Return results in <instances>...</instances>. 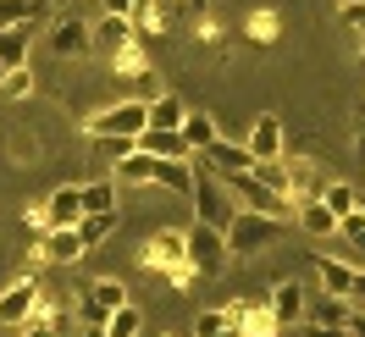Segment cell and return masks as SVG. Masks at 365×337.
Here are the masks:
<instances>
[{
  "label": "cell",
  "mask_w": 365,
  "mask_h": 337,
  "mask_svg": "<svg viewBox=\"0 0 365 337\" xmlns=\"http://www.w3.org/2000/svg\"><path fill=\"white\" fill-rule=\"evenodd\" d=\"M144 266H155L172 276V288H194V266H188V232L182 227H160L144 244Z\"/></svg>",
  "instance_id": "obj_1"
},
{
  "label": "cell",
  "mask_w": 365,
  "mask_h": 337,
  "mask_svg": "<svg viewBox=\"0 0 365 337\" xmlns=\"http://www.w3.org/2000/svg\"><path fill=\"white\" fill-rule=\"evenodd\" d=\"M222 188L238 199V210L272 216V222H288V216H294V199H288V194H277V188H266L255 172H244V177H222Z\"/></svg>",
  "instance_id": "obj_2"
},
{
  "label": "cell",
  "mask_w": 365,
  "mask_h": 337,
  "mask_svg": "<svg viewBox=\"0 0 365 337\" xmlns=\"http://www.w3.org/2000/svg\"><path fill=\"white\" fill-rule=\"evenodd\" d=\"M222 238H227V254H260V249H272L277 238H282V222L255 216V210H232V222L222 227Z\"/></svg>",
  "instance_id": "obj_3"
},
{
  "label": "cell",
  "mask_w": 365,
  "mask_h": 337,
  "mask_svg": "<svg viewBox=\"0 0 365 337\" xmlns=\"http://www.w3.org/2000/svg\"><path fill=\"white\" fill-rule=\"evenodd\" d=\"M150 128V105H138V100H122V105H106V111H94L83 122V133L89 138H133Z\"/></svg>",
  "instance_id": "obj_4"
},
{
  "label": "cell",
  "mask_w": 365,
  "mask_h": 337,
  "mask_svg": "<svg viewBox=\"0 0 365 337\" xmlns=\"http://www.w3.org/2000/svg\"><path fill=\"white\" fill-rule=\"evenodd\" d=\"M188 199H194V222L200 227H216V232H222V227L232 222V194L227 188H222V177H216V172H194V194H188Z\"/></svg>",
  "instance_id": "obj_5"
},
{
  "label": "cell",
  "mask_w": 365,
  "mask_h": 337,
  "mask_svg": "<svg viewBox=\"0 0 365 337\" xmlns=\"http://www.w3.org/2000/svg\"><path fill=\"white\" fill-rule=\"evenodd\" d=\"M182 232H188V266H194V276H222V271H227V238H222V232H216V227H182Z\"/></svg>",
  "instance_id": "obj_6"
},
{
  "label": "cell",
  "mask_w": 365,
  "mask_h": 337,
  "mask_svg": "<svg viewBox=\"0 0 365 337\" xmlns=\"http://www.w3.org/2000/svg\"><path fill=\"white\" fill-rule=\"evenodd\" d=\"M122 304H128V288H122L116 276H94L89 293H83V321H89V326H106Z\"/></svg>",
  "instance_id": "obj_7"
},
{
  "label": "cell",
  "mask_w": 365,
  "mask_h": 337,
  "mask_svg": "<svg viewBox=\"0 0 365 337\" xmlns=\"http://www.w3.org/2000/svg\"><path fill=\"white\" fill-rule=\"evenodd\" d=\"M244 150L255 155V166H272V160H282L288 150H282V116H255V128H250V138H244Z\"/></svg>",
  "instance_id": "obj_8"
},
{
  "label": "cell",
  "mask_w": 365,
  "mask_h": 337,
  "mask_svg": "<svg viewBox=\"0 0 365 337\" xmlns=\"http://www.w3.org/2000/svg\"><path fill=\"white\" fill-rule=\"evenodd\" d=\"M89 249H83V238H78V227H50L45 238H39V249H34V260H45V266H72V260H83Z\"/></svg>",
  "instance_id": "obj_9"
},
{
  "label": "cell",
  "mask_w": 365,
  "mask_h": 337,
  "mask_svg": "<svg viewBox=\"0 0 365 337\" xmlns=\"http://www.w3.org/2000/svg\"><path fill=\"white\" fill-rule=\"evenodd\" d=\"M310 266H316L321 288L332 293V299H349V304H354V282H360V266H354V260H338V254H316Z\"/></svg>",
  "instance_id": "obj_10"
},
{
  "label": "cell",
  "mask_w": 365,
  "mask_h": 337,
  "mask_svg": "<svg viewBox=\"0 0 365 337\" xmlns=\"http://www.w3.org/2000/svg\"><path fill=\"white\" fill-rule=\"evenodd\" d=\"M34 310H39V282H11V288L0 293V326H28L34 321Z\"/></svg>",
  "instance_id": "obj_11"
},
{
  "label": "cell",
  "mask_w": 365,
  "mask_h": 337,
  "mask_svg": "<svg viewBox=\"0 0 365 337\" xmlns=\"http://www.w3.org/2000/svg\"><path fill=\"white\" fill-rule=\"evenodd\" d=\"M205 166L216 172V177H244V172H255V155L244 150V144H232V138L216 133V144L205 150Z\"/></svg>",
  "instance_id": "obj_12"
},
{
  "label": "cell",
  "mask_w": 365,
  "mask_h": 337,
  "mask_svg": "<svg viewBox=\"0 0 365 337\" xmlns=\"http://www.w3.org/2000/svg\"><path fill=\"white\" fill-rule=\"evenodd\" d=\"M266 310H272L277 332L299 326V321H304V282H277V288H272V299H266Z\"/></svg>",
  "instance_id": "obj_13"
},
{
  "label": "cell",
  "mask_w": 365,
  "mask_h": 337,
  "mask_svg": "<svg viewBox=\"0 0 365 337\" xmlns=\"http://www.w3.org/2000/svg\"><path fill=\"white\" fill-rule=\"evenodd\" d=\"M78 222H83V199H78V182H67L45 199V232L50 227H78Z\"/></svg>",
  "instance_id": "obj_14"
},
{
  "label": "cell",
  "mask_w": 365,
  "mask_h": 337,
  "mask_svg": "<svg viewBox=\"0 0 365 337\" xmlns=\"http://www.w3.org/2000/svg\"><path fill=\"white\" fill-rule=\"evenodd\" d=\"M133 150H144L150 160H188V155H194V150L182 144V133H155V128H144Z\"/></svg>",
  "instance_id": "obj_15"
},
{
  "label": "cell",
  "mask_w": 365,
  "mask_h": 337,
  "mask_svg": "<svg viewBox=\"0 0 365 337\" xmlns=\"http://www.w3.org/2000/svg\"><path fill=\"white\" fill-rule=\"evenodd\" d=\"M94 39H89V28H83V17H61V23L50 28V50L56 56H83Z\"/></svg>",
  "instance_id": "obj_16"
},
{
  "label": "cell",
  "mask_w": 365,
  "mask_h": 337,
  "mask_svg": "<svg viewBox=\"0 0 365 337\" xmlns=\"http://www.w3.org/2000/svg\"><path fill=\"white\" fill-rule=\"evenodd\" d=\"M28 45H34V23L23 28H0V67H28Z\"/></svg>",
  "instance_id": "obj_17"
},
{
  "label": "cell",
  "mask_w": 365,
  "mask_h": 337,
  "mask_svg": "<svg viewBox=\"0 0 365 337\" xmlns=\"http://www.w3.org/2000/svg\"><path fill=\"white\" fill-rule=\"evenodd\" d=\"M182 122H188V105H182L178 94L150 100V128H155V133H182Z\"/></svg>",
  "instance_id": "obj_18"
},
{
  "label": "cell",
  "mask_w": 365,
  "mask_h": 337,
  "mask_svg": "<svg viewBox=\"0 0 365 337\" xmlns=\"http://www.w3.org/2000/svg\"><path fill=\"white\" fill-rule=\"evenodd\" d=\"M150 188H172V194H194V166L188 160H155V182Z\"/></svg>",
  "instance_id": "obj_19"
},
{
  "label": "cell",
  "mask_w": 365,
  "mask_h": 337,
  "mask_svg": "<svg viewBox=\"0 0 365 337\" xmlns=\"http://www.w3.org/2000/svg\"><path fill=\"white\" fill-rule=\"evenodd\" d=\"M294 216H299V227H304V232H316V238H332V232H338V216H332L321 199H304Z\"/></svg>",
  "instance_id": "obj_20"
},
{
  "label": "cell",
  "mask_w": 365,
  "mask_h": 337,
  "mask_svg": "<svg viewBox=\"0 0 365 337\" xmlns=\"http://www.w3.org/2000/svg\"><path fill=\"white\" fill-rule=\"evenodd\" d=\"M89 39H94L100 50H111V56H116V50H128V45H138V39H133V28H128V17H106V23L94 28Z\"/></svg>",
  "instance_id": "obj_21"
},
{
  "label": "cell",
  "mask_w": 365,
  "mask_h": 337,
  "mask_svg": "<svg viewBox=\"0 0 365 337\" xmlns=\"http://www.w3.org/2000/svg\"><path fill=\"white\" fill-rule=\"evenodd\" d=\"M78 199H83V216H111L116 210V188L111 182H78Z\"/></svg>",
  "instance_id": "obj_22"
},
{
  "label": "cell",
  "mask_w": 365,
  "mask_h": 337,
  "mask_svg": "<svg viewBox=\"0 0 365 337\" xmlns=\"http://www.w3.org/2000/svg\"><path fill=\"white\" fill-rule=\"evenodd\" d=\"M116 177H122V182H144V188H150V182H155V160L144 155V150H128V155H116Z\"/></svg>",
  "instance_id": "obj_23"
},
{
  "label": "cell",
  "mask_w": 365,
  "mask_h": 337,
  "mask_svg": "<svg viewBox=\"0 0 365 337\" xmlns=\"http://www.w3.org/2000/svg\"><path fill=\"white\" fill-rule=\"evenodd\" d=\"M182 144L205 155L210 144H216V122H210V116H200V111H188V122H182Z\"/></svg>",
  "instance_id": "obj_24"
},
{
  "label": "cell",
  "mask_w": 365,
  "mask_h": 337,
  "mask_svg": "<svg viewBox=\"0 0 365 337\" xmlns=\"http://www.w3.org/2000/svg\"><path fill=\"white\" fill-rule=\"evenodd\" d=\"M321 204H327V210H332V216H354V204H360V188H349V182H327V188H321Z\"/></svg>",
  "instance_id": "obj_25"
},
{
  "label": "cell",
  "mask_w": 365,
  "mask_h": 337,
  "mask_svg": "<svg viewBox=\"0 0 365 337\" xmlns=\"http://www.w3.org/2000/svg\"><path fill=\"white\" fill-rule=\"evenodd\" d=\"M28 17H45V0H0V28H23Z\"/></svg>",
  "instance_id": "obj_26"
},
{
  "label": "cell",
  "mask_w": 365,
  "mask_h": 337,
  "mask_svg": "<svg viewBox=\"0 0 365 337\" xmlns=\"http://www.w3.org/2000/svg\"><path fill=\"white\" fill-rule=\"evenodd\" d=\"M111 227H116V210H111V216H83V222H78V238H83V249H100L106 238H111Z\"/></svg>",
  "instance_id": "obj_27"
},
{
  "label": "cell",
  "mask_w": 365,
  "mask_h": 337,
  "mask_svg": "<svg viewBox=\"0 0 365 337\" xmlns=\"http://www.w3.org/2000/svg\"><path fill=\"white\" fill-rule=\"evenodd\" d=\"M349 315H354V304H349V299H332V293H327V299L316 304V326H349Z\"/></svg>",
  "instance_id": "obj_28"
},
{
  "label": "cell",
  "mask_w": 365,
  "mask_h": 337,
  "mask_svg": "<svg viewBox=\"0 0 365 337\" xmlns=\"http://www.w3.org/2000/svg\"><path fill=\"white\" fill-rule=\"evenodd\" d=\"M28 94H34V72L28 67H11L0 78V100H28Z\"/></svg>",
  "instance_id": "obj_29"
},
{
  "label": "cell",
  "mask_w": 365,
  "mask_h": 337,
  "mask_svg": "<svg viewBox=\"0 0 365 337\" xmlns=\"http://www.w3.org/2000/svg\"><path fill=\"white\" fill-rule=\"evenodd\" d=\"M222 332H238L227 321V310H200L194 315V337H222Z\"/></svg>",
  "instance_id": "obj_30"
},
{
  "label": "cell",
  "mask_w": 365,
  "mask_h": 337,
  "mask_svg": "<svg viewBox=\"0 0 365 337\" xmlns=\"http://www.w3.org/2000/svg\"><path fill=\"white\" fill-rule=\"evenodd\" d=\"M138 326H144V315H138L133 304H122V310L106 321V337H138Z\"/></svg>",
  "instance_id": "obj_31"
},
{
  "label": "cell",
  "mask_w": 365,
  "mask_h": 337,
  "mask_svg": "<svg viewBox=\"0 0 365 337\" xmlns=\"http://www.w3.org/2000/svg\"><path fill=\"white\" fill-rule=\"evenodd\" d=\"M244 33H250L255 45H272V39H277V11H250Z\"/></svg>",
  "instance_id": "obj_32"
},
{
  "label": "cell",
  "mask_w": 365,
  "mask_h": 337,
  "mask_svg": "<svg viewBox=\"0 0 365 337\" xmlns=\"http://www.w3.org/2000/svg\"><path fill=\"white\" fill-rule=\"evenodd\" d=\"M111 67L122 72V78H138L150 61H144V50H138V45H128V50H116V56H111Z\"/></svg>",
  "instance_id": "obj_33"
},
{
  "label": "cell",
  "mask_w": 365,
  "mask_h": 337,
  "mask_svg": "<svg viewBox=\"0 0 365 337\" xmlns=\"http://www.w3.org/2000/svg\"><path fill=\"white\" fill-rule=\"evenodd\" d=\"M23 337H61V315H45V310H34V321L23 326Z\"/></svg>",
  "instance_id": "obj_34"
},
{
  "label": "cell",
  "mask_w": 365,
  "mask_h": 337,
  "mask_svg": "<svg viewBox=\"0 0 365 337\" xmlns=\"http://www.w3.org/2000/svg\"><path fill=\"white\" fill-rule=\"evenodd\" d=\"M338 232L349 238V249H360V254H365V216H360V210H354V216H343Z\"/></svg>",
  "instance_id": "obj_35"
},
{
  "label": "cell",
  "mask_w": 365,
  "mask_h": 337,
  "mask_svg": "<svg viewBox=\"0 0 365 337\" xmlns=\"http://www.w3.org/2000/svg\"><path fill=\"white\" fill-rule=\"evenodd\" d=\"M338 11H343V23H349V28H354V33L365 39V0H343Z\"/></svg>",
  "instance_id": "obj_36"
},
{
  "label": "cell",
  "mask_w": 365,
  "mask_h": 337,
  "mask_svg": "<svg viewBox=\"0 0 365 337\" xmlns=\"http://www.w3.org/2000/svg\"><path fill=\"white\" fill-rule=\"evenodd\" d=\"M94 150H106V155H128L133 138H94Z\"/></svg>",
  "instance_id": "obj_37"
},
{
  "label": "cell",
  "mask_w": 365,
  "mask_h": 337,
  "mask_svg": "<svg viewBox=\"0 0 365 337\" xmlns=\"http://www.w3.org/2000/svg\"><path fill=\"white\" fill-rule=\"evenodd\" d=\"M100 6H106V17H128V6H133V0H100Z\"/></svg>",
  "instance_id": "obj_38"
},
{
  "label": "cell",
  "mask_w": 365,
  "mask_h": 337,
  "mask_svg": "<svg viewBox=\"0 0 365 337\" xmlns=\"http://www.w3.org/2000/svg\"><path fill=\"white\" fill-rule=\"evenodd\" d=\"M304 337H349V326H310Z\"/></svg>",
  "instance_id": "obj_39"
},
{
  "label": "cell",
  "mask_w": 365,
  "mask_h": 337,
  "mask_svg": "<svg viewBox=\"0 0 365 337\" xmlns=\"http://www.w3.org/2000/svg\"><path fill=\"white\" fill-rule=\"evenodd\" d=\"M349 337H365V310H354V315H349Z\"/></svg>",
  "instance_id": "obj_40"
},
{
  "label": "cell",
  "mask_w": 365,
  "mask_h": 337,
  "mask_svg": "<svg viewBox=\"0 0 365 337\" xmlns=\"http://www.w3.org/2000/svg\"><path fill=\"white\" fill-rule=\"evenodd\" d=\"M365 304V271H360V282H354V310Z\"/></svg>",
  "instance_id": "obj_41"
},
{
  "label": "cell",
  "mask_w": 365,
  "mask_h": 337,
  "mask_svg": "<svg viewBox=\"0 0 365 337\" xmlns=\"http://www.w3.org/2000/svg\"><path fill=\"white\" fill-rule=\"evenodd\" d=\"M83 337H106V326H83Z\"/></svg>",
  "instance_id": "obj_42"
},
{
  "label": "cell",
  "mask_w": 365,
  "mask_h": 337,
  "mask_svg": "<svg viewBox=\"0 0 365 337\" xmlns=\"http://www.w3.org/2000/svg\"><path fill=\"white\" fill-rule=\"evenodd\" d=\"M354 210H360V216H365V194H360V204H354Z\"/></svg>",
  "instance_id": "obj_43"
},
{
  "label": "cell",
  "mask_w": 365,
  "mask_h": 337,
  "mask_svg": "<svg viewBox=\"0 0 365 337\" xmlns=\"http://www.w3.org/2000/svg\"><path fill=\"white\" fill-rule=\"evenodd\" d=\"M360 160H365V133H360Z\"/></svg>",
  "instance_id": "obj_44"
},
{
  "label": "cell",
  "mask_w": 365,
  "mask_h": 337,
  "mask_svg": "<svg viewBox=\"0 0 365 337\" xmlns=\"http://www.w3.org/2000/svg\"><path fill=\"white\" fill-rule=\"evenodd\" d=\"M360 133H365V111H360Z\"/></svg>",
  "instance_id": "obj_45"
},
{
  "label": "cell",
  "mask_w": 365,
  "mask_h": 337,
  "mask_svg": "<svg viewBox=\"0 0 365 337\" xmlns=\"http://www.w3.org/2000/svg\"><path fill=\"white\" fill-rule=\"evenodd\" d=\"M360 56H365V39H360Z\"/></svg>",
  "instance_id": "obj_46"
},
{
  "label": "cell",
  "mask_w": 365,
  "mask_h": 337,
  "mask_svg": "<svg viewBox=\"0 0 365 337\" xmlns=\"http://www.w3.org/2000/svg\"><path fill=\"white\" fill-rule=\"evenodd\" d=\"M222 337H238V332H222Z\"/></svg>",
  "instance_id": "obj_47"
},
{
  "label": "cell",
  "mask_w": 365,
  "mask_h": 337,
  "mask_svg": "<svg viewBox=\"0 0 365 337\" xmlns=\"http://www.w3.org/2000/svg\"><path fill=\"white\" fill-rule=\"evenodd\" d=\"M360 310H365V304H360Z\"/></svg>",
  "instance_id": "obj_48"
}]
</instances>
